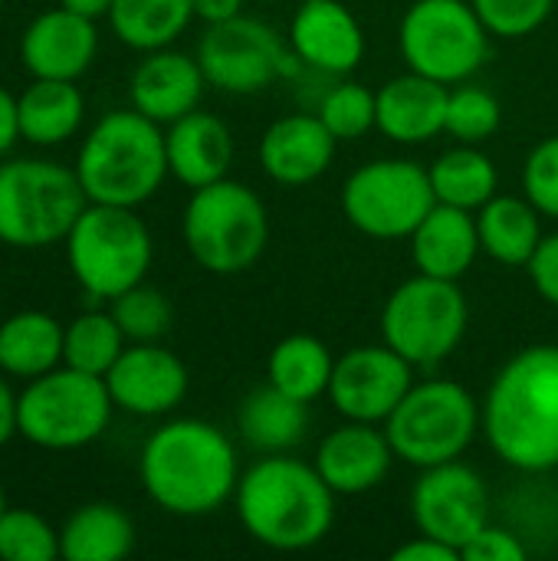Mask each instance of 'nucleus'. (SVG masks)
I'll return each instance as SVG.
<instances>
[{"instance_id": "1", "label": "nucleus", "mask_w": 558, "mask_h": 561, "mask_svg": "<svg viewBox=\"0 0 558 561\" xmlns=\"http://www.w3.org/2000/svg\"><path fill=\"white\" fill-rule=\"evenodd\" d=\"M480 431L493 454L523 473L558 467V345L516 352L480 404Z\"/></svg>"}, {"instance_id": "2", "label": "nucleus", "mask_w": 558, "mask_h": 561, "mask_svg": "<svg viewBox=\"0 0 558 561\" xmlns=\"http://www.w3.org/2000/svg\"><path fill=\"white\" fill-rule=\"evenodd\" d=\"M138 477L148 500L171 516H210L240 483L230 437L197 417L161 424L141 447Z\"/></svg>"}, {"instance_id": "3", "label": "nucleus", "mask_w": 558, "mask_h": 561, "mask_svg": "<svg viewBox=\"0 0 558 561\" xmlns=\"http://www.w3.org/2000/svg\"><path fill=\"white\" fill-rule=\"evenodd\" d=\"M237 516L247 536L273 552H306L319 546L335 523V493L316 463L289 454H263L240 473Z\"/></svg>"}, {"instance_id": "4", "label": "nucleus", "mask_w": 558, "mask_h": 561, "mask_svg": "<svg viewBox=\"0 0 558 561\" xmlns=\"http://www.w3.org/2000/svg\"><path fill=\"white\" fill-rule=\"evenodd\" d=\"M72 168L89 204L141 207L171 174L164 131L138 108L109 112L82 138Z\"/></svg>"}, {"instance_id": "5", "label": "nucleus", "mask_w": 558, "mask_h": 561, "mask_svg": "<svg viewBox=\"0 0 558 561\" xmlns=\"http://www.w3.org/2000/svg\"><path fill=\"white\" fill-rule=\"evenodd\" d=\"M191 260L214 276L247 273L270 243V214L260 194L240 181L197 187L181 217Z\"/></svg>"}, {"instance_id": "6", "label": "nucleus", "mask_w": 558, "mask_h": 561, "mask_svg": "<svg viewBox=\"0 0 558 561\" xmlns=\"http://www.w3.org/2000/svg\"><path fill=\"white\" fill-rule=\"evenodd\" d=\"M89 197L76 168L46 158H10L0 164V243L39 250L62 243Z\"/></svg>"}, {"instance_id": "7", "label": "nucleus", "mask_w": 558, "mask_h": 561, "mask_svg": "<svg viewBox=\"0 0 558 561\" xmlns=\"http://www.w3.org/2000/svg\"><path fill=\"white\" fill-rule=\"evenodd\" d=\"M66 263L89 299L112 302L125 289L145 283L155 256L151 233L135 207L86 204L66 233Z\"/></svg>"}, {"instance_id": "8", "label": "nucleus", "mask_w": 558, "mask_h": 561, "mask_svg": "<svg viewBox=\"0 0 558 561\" xmlns=\"http://www.w3.org/2000/svg\"><path fill=\"white\" fill-rule=\"evenodd\" d=\"M112 411L105 378L62 365L26 381L16 394V431L43 450H79L105 434Z\"/></svg>"}, {"instance_id": "9", "label": "nucleus", "mask_w": 558, "mask_h": 561, "mask_svg": "<svg viewBox=\"0 0 558 561\" xmlns=\"http://www.w3.org/2000/svg\"><path fill=\"white\" fill-rule=\"evenodd\" d=\"M477 431L480 408L474 394L451 378L411 385V391L385 421V434L395 447V457L418 470L460 460L474 444Z\"/></svg>"}, {"instance_id": "10", "label": "nucleus", "mask_w": 558, "mask_h": 561, "mask_svg": "<svg viewBox=\"0 0 558 561\" xmlns=\"http://www.w3.org/2000/svg\"><path fill=\"white\" fill-rule=\"evenodd\" d=\"M470 309L457 279L411 276L382 309V335L414 368H434L457 352L467 335Z\"/></svg>"}, {"instance_id": "11", "label": "nucleus", "mask_w": 558, "mask_h": 561, "mask_svg": "<svg viewBox=\"0 0 558 561\" xmlns=\"http://www.w3.org/2000/svg\"><path fill=\"white\" fill-rule=\"evenodd\" d=\"M411 72L444 85L467 82L490 53V30L470 0H414L398 30Z\"/></svg>"}, {"instance_id": "12", "label": "nucleus", "mask_w": 558, "mask_h": 561, "mask_svg": "<svg viewBox=\"0 0 558 561\" xmlns=\"http://www.w3.org/2000/svg\"><path fill=\"white\" fill-rule=\"evenodd\" d=\"M437 204L431 174L408 158H378L355 168L342 187V210L349 224L372 240H401Z\"/></svg>"}, {"instance_id": "13", "label": "nucleus", "mask_w": 558, "mask_h": 561, "mask_svg": "<svg viewBox=\"0 0 558 561\" xmlns=\"http://www.w3.org/2000/svg\"><path fill=\"white\" fill-rule=\"evenodd\" d=\"M194 56L204 69L207 85L230 95L260 92L299 69V56L293 53V46H286L273 26L243 13L224 23H210Z\"/></svg>"}, {"instance_id": "14", "label": "nucleus", "mask_w": 558, "mask_h": 561, "mask_svg": "<svg viewBox=\"0 0 558 561\" xmlns=\"http://www.w3.org/2000/svg\"><path fill=\"white\" fill-rule=\"evenodd\" d=\"M411 519L418 533L460 552L490 523V493L483 477L460 460L421 470L411 490Z\"/></svg>"}, {"instance_id": "15", "label": "nucleus", "mask_w": 558, "mask_h": 561, "mask_svg": "<svg viewBox=\"0 0 558 561\" xmlns=\"http://www.w3.org/2000/svg\"><path fill=\"white\" fill-rule=\"evenodd\" d=\"M414 385V365L391 345H358L335 358L329 401L345 421L385 424Z\"/></svg>"}, {"instance_id": "16", "label": "nucleus", "mask_w": 558, "mask_h": 561, "mask_svg": "<svg viewBox=\"0 0 558 561\" xmlns=\"http://www.w3.org/2000/svg\"><path fill=\"white\" fill-rule=\"evenodd\" d=\"M115 408L135 417L171 414L187 394L184 362L158 342H132L105 375Z\"/></svg>"}, {"instance_id": "17", "label": "nucleus", "mask_w": 558, "mask_h": 561, "mask_svg": "<svg viewBox=\"0 0 558 561\" xmlns=\"http://www.w3.org/2000/svg\"><path fill=\"white\" fill-rule=\"evenodd\" d=\"M99 53L95 20L66 7L36 13L20 33V62L33 79H69L89 72Z\"/></svg>"}, {"instance_id": "18", "label": "nucleus", "mask_w": 558, "mask_h": 561, "mask_svg": "<svg viewBox=\"0 0 558 561\" xmlns=\"http://www.w3.org/2000/svg\"><path fill=\"white\" fill-rule=\"evenodd\" d=\"M289 46L303 66L329 76H345L365 56V33L345 3L303 0L289 23Z\"/></svg>"}, {"instance_id": "19", "label": "nucleus", "mask_w": 558, "mask_h": 561, "mask_svg": "<svg viewBox=\"0 0 558 561\" xmlns=\"http://www.w3.org/2000/svg\"><path fill=\"white\" fill-rule=\"evenodd\" d=\"M395 463V447L385 431L362 421H345L329 431L316 454L319 477L335 496H362L385 483Z\"/></svg>"}, {"instance_id": "20", "label": "nucleus", "mask_w": 558, "mask_h": 561, "mask_svg": "<svg viewBox=\"0 0 558 561\" xmlns=\"http://www.w3.org/2000/svg\"><path fill=\"white\" fill-rule=\"evenodd\" d=\"M204 85L207 79L197 56L164 46L145 53V59L135 66L128 95H132V108H138L158 125H171L201 105Z\"/></svg>"}, {"instance_id": "21", "label": "nucleus", "mask_w": 558, "mask_h": 561, "mask_svg": "<svg viewBox=\"0 0 558 561\" xmlns=\"http://www.w3.org/2000/svg\"><path fill=\"white\" fill-rule=\"evenodd\" d=\"M335 145L319 115H283L260 138V164L276 184L303 187L329 171Z\"/></svg>"}, {"instance_id": "22", "label": "nucleus", "mask_w": 558, "mask_h": 561, "mask_svg": "<svg viewBox=\"0 0 558 561\" xmlns=\"http://www.w3.org/2000/svg\"><path fill=\"white\" fill-rule=\"evenodd\" d=\"M164 151H168L171 178L197 191L227 178L230 161H234V138H230V128L217 115L194 108L184 118L168 125Z\"/></svg>"}, {"instance_id": "23", "label": "nucleus", "mask_w": 558, "mask_h": 561, "mask_svg": "<svg viewBox=\"0 0 558 561\" xmlns=\"http://www.w3.org/2000/svg\"><path fill=\"white\" fill-rule=\"evenodd\" d=\"M451 89L421 72H405L388 79L378 92V131L401 145H421L444 131Z\"/></svg>"}, {"instance_id": "24", "label": "nucleus", "mask_w": 558, "mask_h": 561, "mask_svg": "<svg viewBox=\"0 0 558 561\" xmlns=\"http://www.w3.org/2000/svg\"><path fill=\"white\" fill-rule=\"evenodd\" d=\"M411 240V260L418 273L437 279H460L477 263L480 233L474 210H460L451 204H434L431 214L418 224Z\"/></svg>"}, {"instance_id": "25", "label": "nucleus", "mask_w": 558, "mask_h": 561, "mask_svg": "<svg viewBox=\"0 0 558 561\" xmlns=\"http://www.w3.org/2000/svg\"><path fill=\"white\" fill-rule=\"evenodd\" d=\"M16 118L23 141L56 148L79 131L86 118V99L69 79H33L16 95Z\"/></svg>"}, {"instance_id": "26", "label": "nucleus", "mask_w": 558, "mask_h": 561, "mask_svg": "<svg viewBox=\"0 0 558 561\" xmlns=\"http://www.w3.org/2000/svg\"><path fill=\"white\" fill-rule=\"evenodd\" d=\"M66 325L39 309L13 312L0 322V371L7 378L33 381L62 365Z\"/></svg>"}, {"instance_id": "27", "label": "nucleus", "mask_w": 558, "mask_h": 561, "mask_svg": "<svg viewBox=\"0 0 558 561\" xmlns=\"http://www.w3.org/2000/svg\"><path fill=\"white\" fill-rule=\"evenodd\" d=\"M237 427L257 454H289L309 431V404L289 398L276 385H263L243 398Z\"/></svg>"}, {"instance_id": "28", "label": "nucleus", "mask_w": 558, "mask_h": 561, "mask_svg": "<svg viewBox=\"0 0 558 561\" xmlns=\"http://www.w3.org/2000/svg\"><path fill=\"white\" fill-rule=\"evenodd\" d=\"M135 549V523L115 503H86L59 529V559L118 561Z\"/></svg>"}, {"instance_id": "29", "label": "nucleus", "mask_w": 558, "mask_h": 561, "mask_svg": "<svg viewBox=\"0 0 558 561\" xmlns=\"http://www.w3.org/2000/svg\"><path fill=\"white\" fill-rule=\"evenodd\" d=\"M477 233H480V250L490 260L503 266H526L543 240L539 210L529 204V197L493 194L477 210Z\"/></svg>"}, {"instance_id": "30", "label": "nucleus", "mask_w": 558, "mask_h": 561, "mask_svg": "<svg viewBox=\"0 0 558 561\" xmlns=\"http://www.w3.org/2000/svg\"><path fill=\"white\" fill-rule=\"evenodd\" d=\"M332 368H335V358L326 342H319L316 335H286L270 352L266 378L289 398L312 404L322 394H329Z\"/></svg>"}, {"instance_id": "31", "label": "nucleus", "mask_w": 558, "mask_h": 561, "mask_svg": "<svg viewBox=\"0 0 558 561\" xmlns=\"http://www.w3.org/2000/svg\"><path fill=\"white\" fill-rule=\"evenodd\" d=\"M191 20L194 0H115L109 10L112 33L138 53L171 46Z\"/></svg>"}, {"instance_id": "32", "label": "nucleus", "mask_w": 558, "mask_h": 561, "mask_svg": "<svg viewBox=\"0 0 558 561\" xmlns=\"http://www.w3.org/2000/svg\"><path fill=\"white\" fill-rule=\"evenodd\" d=\"M431 187L437 204H451L460 210H480L500 184L497 164L477 145H457L444 151L431 168Z\"/></svg>"}, {"instance_id": "33", "label": "nucleus", "mask_w": 558, "mask_h": 561, "mask_svg": "<svg viewBox=\"0 0 558 561\" xmlns=\"http://www.w3.org/2000/svg\"><path fill=\"white\" fill-rule=\"evenodd\" d=\"M125 342L128 339L122 335L112 312H99V309L82 312L62 332V365L105 378L109 368L125 352Z\"/></svg>"}, {"instance_id": "34", "label": "nucleus", "mask_w": 558, "mask_h": 561, "mask_svg": "<svg viewBox=\"0 0 558 561\" xmlns=\"http://www.w3.org/2000/svg\"><path fill=\"white\" fill-rule=\"evenodd\" d=\"M109 312L115 316V322L128 342H158L168 335V329L174 322V309H171L168 296L145 283L115 296L109 302Z\"/></svg>"}, {"instance_id": "35", "label": "nucleus", "mask_w": 558, "mask_h": 561, "mask_svg": "<svg viewBox=\"0 0 558 561\" xmlns=\"http://www.w3.org/2000/svg\"><path fill=\"white\" fill-rule=\"evenodd\" d=\"M0 559L56 561L59 559V533L39 513L7 506L0 513Z\"/></svg>"}, {"instance_id": "36", "label": "nucleus", "mask_w": 558, "mask_h": 561, "mask_svg": "<svg viewBox=\"0 0 558 561\" xmlns=\"http://www.w3.org/2000/svg\"><path fill=\"white\" fill-rule=\"evenodd\" d=\"M500 122H503V108H500V102H497L493 92L460 82V85L447 95L444 131L454 135L457 141L477 145V141L497 135Z\"/></svg>"}, {"instance_id": "37", "label": "nucleus", "mask_w": 558, "mask_h": 561, "mask_svg": "<svg viewBox=\"0 0 558 561\" xmlns=\"http://www.w3.org/2000/svg\"><path fill=\"white\" fill-rule=\"evenodd\" d=\"M319 118L339 141H352L378 128V102L375 92L362 82H342L326 92L319 105Z\"/></svg>"}, {"instance_id": "38", "label": "nucleus", "mask_w": 558, "mask_h": 561, "mask_svg": "<svg viewBox=\"0 0 558 561\" xmlns=\"http://www.w3.org/2000/svg\"><path fill=\"white\" fill-rule=\"evenodd\" d=\"M490 36L520 39L536 33L556 10V0H470Z\"/></svg>"}, {"instance_id": "39", "label": "nucleus", "mask_w": 558, "mask_h": 561, "mask_svg": "<svg viewBox=\"0 0 558 561\" xmlns=\"http://www.w3.org/2000/svg\"><path fill=\"white\" fill-rule=\"evenodd\" d=\"M523 194L529 204L558 220V135L543 138L523 164Z\"/></svg>"}, {"instance_id": "40", "label": "nucleus", "mask_w": 558, "mask_h": 561, "mask_svg": "<svg viewBox=\"0 0 558 561\" xmlns=\"http://www.w3.org/2000/svg\"><path fill=\"white\" fill-rule=\"evenodd\" d=\"M464 561H523L526 559V546L520 542L516 533L500 529V526H483L464 549H460Z\"/></svg>"}, {"instance_id": "41", "label": "nucleus", "mask_w": 558, "mask_h": 561, "mask_svg": "<svg viewBox=\"0 0 558 561\" xmlns=\"http://www.w3.org/2000/svg\"><path fill=\"white\" fill-rule=\"evenodd\" d=\"M526 270H529V279H533L536 293L549 306L558 309V230L539 240V247H536L533 260L526 263Z\"/></svg>"}, {"instance_id": "42", "label": "nucleus", "mask_w": 558, "mask_h": 561, "mask_svg": "<svg viewBox=\"0 0 558 561\" xmlns=\"http://www.w3.org/2000/svg\"><path fill=\"white\" fill-rule=\"evenodd\" d=\"M391 559L395 561H457L460 559V552H457L454 546H447V542L434 539V536L418 533L411 542L398 546V549L391 552Z\"/></svg>"}, {"instance_id": "43", "label": "nucleus", "mask_w": 558, "mask_h": 561, "mask_svg": "<svg viewBox=\"0 0 558 561\" xmlns=\"http://www.w3.org/2000/svg\"><path fill=\"white\" fill-rule=\"evenodd\" d=\"M20 138V118H16V95L0 85V158L13 151Z\"/></svg>"}, {"instance_id": "44", "label": "nucleus", "mask_w": 558, "mask_h": 561, "mask_svg": "<svg viewBox=\"0 0 558 561\" xmlns=\"http://www.w3.org/2000/svg\"><path fill=\"white\" fill-rule=\"evenodd\" d=\"M16 434V391L0 371V447H7Z\"/></svg>"}, {"instance_id": "45", "label": "nucleus", "mask_w": 558, "mask_h": 561, "mask_svg": "<svg viewBox=\"0 0 558 561\" xmlns=\"http://www.w3.org/2000/svg\"><path fill=\"white\" fill-rule=\"evenodd\" d=\"M243 13V0H194V16L210 23H224Z\"/></svg>"}, {"instance_id": "46", "label": "nucleus", "mask_w": 558, "mask_h": 561, "mask_svg": "<svg viewBox=\"0 0 558 561\" xmlns=\"http://www.w3.org/2000/svg\"><path fill=\"white\" fill-rule=\"evenodd\" d=\"M112 3H115V0H59V7H66V10H72V13H79V16H89V20L109 16Z\"/></svg>"}, {"instance_id": "47", "label": "nucleus", "mask_w": 558, "mask_h": 561, "mask_svg": "<svg viewBox=\"0 0 558 561\" xmlns=\"http://www.w3.org/2000/svg\"><path fill=\"white\" fill-rule=\"evenodd\" d=\"M7 510V496H3V486H0V513Z\"/></svg>"}, {"instance_id": "48", "label": "nucleus", "mask_w": 558, "mask_h": 561, "mask_svg": "<svg viewBox=\"0 0 558 561\" xmlns=\"http://www.w3.org/2000/svg\"><path fill=\"white\" fill-rule=\"evenodd\" d=\"M0 3H3V0H0Z\"/></svg>"}]
</instances>
